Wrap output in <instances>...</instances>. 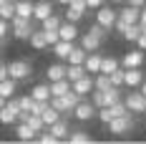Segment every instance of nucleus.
I'll list each match as a JSON object with an SVG mask.
<instances>
[{"label":"nucleus","mask_w":146,"mask_h":144,"mask_svg":"<svg viewBox=\"0 0 146 144\" xmlns=\"http://www.w3.org/2000/svg\"><path fill=\"white\" fill-rule=\"evenodd\" d=\"M5 101H8V99H5V96H0V109L5 106Z\"/></svg>","instance_id":"47"},{"label":"nucleus","mask_w":146,"mask_h":144,"mask_svg":"<svg viewBox=\"0 0 146 144\" xmlns=\"http://www.w3.org/2000/svg\"><path fill=\"white\" fill-rule=\"evenodd\" d=\"M40 116H43V121H45V127H50V124H53V121H58L60 116V111L58 109H56V106H53V104H48V106H45L43 111H40Z\"/></svg>","instance_id":"26"},{"label":"nucleus","mask_w":146,"mask_h":144,"mask_svg":"<svg viewBox=\"0 0 146 144\" xmlns=\"http://www.w3.org/2000/svg\"><path fill=\"white\" fill-rule=\"evenodd\" d=\"M63 18H66V20H71V23H78V20L83 18V13H78V10H73L71 5H66V13H63Z\"/></svg>","instance_id":"35"},{"label":"nucleus","mask_w":146,"mask_h":144,"mask_svg":"<svg viewBox=\"0 0 146 144\" xmlns=\"http://www.w3.org/2000/svg\"><path fill=\"white\" fill-rule=\"evenodd\" d=\"M71 91V81L68 78H58V81H50V96H63Z\"/></svg>","instance_id":"22"},{"label":"nucleus","mask_w":146,"mask_h":144,"mask_svg":"<svg viewBox=\"0 0 146 144\" xmlns=\"http://www.w3.org/2000/svg\"><path fill=\"white\" fill-rule=\"evenodd\" d=\"M144 129H146V124H144Z\"/></svg>","instance_id":"51"},{"label":"nucleus","mask_w":146,"mask_h":144,"mask_svg":"<svg viewBox=\"0 0 146 144\" xmlns=\"http://www.w3.org/2000/svg\"><path fill=\"white\" fill-rule=\"evenodd\" d=\"M123 76H126V68H121V66H118L113 73H108V78H111L113 86H123Z\"/></svg>","instance_id":"33"},{"label":"nucleus","mask_w":146,"mask_h":144,"mask_svg":"<svg viewBox=\"0 0 146 144\" xmlns=\"http://www.w3.org/2000/svg\"><path fill=\"white\" fill-rule=\"evenodd\" d=\"M139 23H141V28H146V8H141V15H139Z\"/></svg>","instance_id":"43"},{"label":"nucleus","mask_w":146,"mask_h":144,"mask_svg":"<svg viewBox=\"0 0 146 144\" xmlns=\"http://www.w3.org/2000/svg\"><path fill=\"white\" fill-rule=\"evenodd\" d=\"M45 33V41H48V46H56L60 41V35H58V30H43Z\"/></svg>","instance_id":"38"},{"label":"nucleus","mask_w":146,"mask_h":144,"mask_svg":"<svg viewBox=\"0 0 146 144\" xmlns=\"http://www.w3.org/2000/svg\"><path fill=\"white\" fill-rule=\"evenodd\" d=\"M50 48H53V56L58 58V61H68V53L73 51V41H63V38H60L58 43L50 46Z\"/></svg>","instance_id":"15"},{"label":"nucleus","mask_w":146,"mask_h":144,"mask_svg":"<svg viewBox=\"0 0 146 144\" xmlns=\"http://www.w3.org/2000/svg\"><path fill=\"white\" fill-rule=\"evenodd\" d=\"M58 35L63 41H76V38H78V25L63 18V23H60V28H58Z\"/></svg>","instance_id":"14"},{"label":"nucleus","mask_w":146,"mask_h":144,"mask_svg":"<svg viewBox=\"0 0 146 144\" xmlns=\"http://www.w3.org/2000/svg\"><path fill=\"white\" fill-rule=\"evenodd\" d=\"M118 66H121V61L113 58V56H103L101 58V73H113Z\"/></svg>","instance_id":"30"},{"label":"nucleus","mask_w":146,"mask_h":144,"mask_svg":"<svg viewBox=\"0 0 146 144\" xmlns=\"http://www.w3.org/2000/svg\"><path fill=\"white\" fill-rule=\"evenodd\" d=\"M86 66H83V63H68V71H66V78H68V81H78V78H81V76H86Z\"/></svg>","instance_id":"23"},{"label":"nucleus","mask_w":146,"mask_h":144,"mask_svg":"<svg viewBox=\"0 0 146 144\" xmlns=\"http://www.w3.org/2000/svg\"><path fill=\"white\" fill-rule=\"evenodd\" d=\"M136 48L146 51V28H141V35H139V41H136Z\"/></svg>","instance_id":"40"},{"label":"nucleus","mask_w":146,"mask_h":144,"mask_svg":"<svg viewBox=\"0 0 146 144\" xmlns=\"http://www.w3.org/2000/svg\"><path fill=\"white\" fill-rule=\"evenodd\" d=\"M86 56H88V51L83 46H73V51L68 53V63H83Z\"/></svg>","instance_id":"31"},{"label":"nucleus","mask_w":146,"mask_h":144,"mask_svg":"<svg viewBox=\"0 0 146 144\" xmlns=\"http://www.w3.org/2000/svg\"><path fill=\"white\" fill-rule=\"evenodd\" d=\"M18 111H20V101L15 99H8L5 101V106L0 109V124L3 127H10V124H15L18 121Z\"/></svg>","instance_id":"5"},{"label":"nucleus","mask_w":146,"mask_h":144,"mask_svg":"<svg viewBox=\"0 0 146 144\" xmlns=\"http://www.w3.org/2000/svg\"><path fill=\"white\" fill-rule=\"evenodd\" d=\"M10 35V20L0 18V38H8Z\"/></svg>","instance_id":"39"},{"label":"nucleus","mask_w":146,"mask_h":144,"mask_svg":"<svg viewBox=\"0 0 146 144\" xmlns=\"http://www.w3.org/2000/svg\"><path fill=\"white\" fill-rule=\"evenodd\" d=\"M123 104L131 114H146V96L139 91V88H129L123 94Z\"/></svg>","instance_id":"3"},{"label":"nucleus","mask_w":146,"mask_h":144,"mask_svg":"<svg viewBox=\"0 0 146 144\" xmlns=\"http://www.w3.org/2000/svg\"><path fill=\"white\" fill-rule=\"evenodd\" d=\"M111 3H116V5H118V3H126V0H111Z\"/></svg>","instance_id":"49"},{"label":"nucleus","mask_w":146,"mask_h":144,"mask_svg":"<svg viewBox=\"0 0 146 144\" xmlns=\"http://www.w3.org/2000/svg\"><path fill=\"white\" fill-rule=\"evenodd\" d=\"M30 96L38 99V101H50V84H38V86H33Z\"/></svg>","instance_id":"27"},{"label":"nucleus","mask_w":146,"mask_h":144,"mask_svg":"<svg viewBox=\"0 0 146 144\" xmlns=\"http://www.w3.org/2000/svg\"><path fill=\"white\" fill-rule=\"evenodd\" d=\"M139 15H141V8H136V5H123L121 10H118V18L123 20V23H139Z\"/></svg>","instance_id":"13"},{"label":"nucleus","mask_w":146,"mask_h":144,"mask_svg":"<svg viewBox=\"0 0 146 144\" xmlns=\"http://www.w3.org/2000/svg\"><path fill=\"white\" fill-rule=\"evenodd\" d=\"M10 73H8V63H0V81H5Z\"/></svg>","instance_id":"42"},{"label":"nucleus","mask_w":146,"mask_h":144,"mask_svg":"<svg viewBox=\"0 0 146 144\" xmlns=\"http://www.w3.org/2000/svg\"><path fill=\"white\" fill-rule=\"evenodd\" d=\"M66 142H68V144H88V142H93V139H91V134H86V131H81V129H76V131H68Z\"/></svg>","instance_id":"28"},{"label":"nucleus","mask_w":146,"mask_h":144,"mask_svg":"<svg viewBox=\"0 0 146 144\" xmlns=\"http://www.w3.org/2000/svg\"><path fill=\"white\" fill-rule=\"evenodd\" d=\"M48 131H53V134H56L58 139H66V137H68V121H66V119L60 116L58 121H53V124L48 127Z\"/></svg>","instance_id":"25"},{"label":"nucleus","mask_w":146,"mask_h":144,"mask_svg":"<svg viewBox=\"0 0 146 144\" xmlns=\"http://www.w3.org/2000/svg\"><path fill=\"white\" fill-rule=\"evenodd\" d=\"M56 3H58V5H68L71 0H56Z\"/></svg>","instance_id":"46"},{"label":"nucleus","mask_w":146,"mask_h":144,"mask_svg":"<svg viewBox=\"0 0 146 144\" xmlns=\"http://www.w3.org/2000/svg\"><path fill=\"white\" fill-rule=\"evenodd\" d=\"M33 10H35V3H30V0H15V15H23V18L33 20Z\"/></svg>","instance_id":"20"},{"label":"nucleus","mask_w":146,"mask_h":144,"mask_svg":"<svg viewBox=\"0 0 146 144\" xmlns=\"http://www.w3.org/2000/svg\"><path fill=\"white\" fill-rule=\"evenodd\" d=\"M101 43H103L101 38H96V35L88 30V33H83V35H81V43H78V46H83L88 53H91V51H98V48H101Z\"/></svg>","instance_id":"19"},{"label":"nucleus","mask_w":146,"mask_h":144,"mask_svg":"<svg viewBox=\"0 0 146 144\" xmlns=\"http://www.w3.org/2000/svg\"><path fill=\"white\" fill-rule=\"evenodd\" d=\"M144 8H146V5H144Z\"/></svg>","instance_id":"52"},{"label":"nucleus","mask_w":146,"mask_h":144,"mask_svg":"<svg viewBox=\"0 0 146 144\" xmlns=\"http://www.w3.org/2000/svg\"><path fill=\"white\" fill-rule=\"evenodd\" d=\"M0 18H5V20H13L15 18V3L13 0H3L0 3Z\"/></svg>","instance_id":"32"},{"label":"nucleus","mask_w":146,"mask_h":144,"mask_svg":"<svg viewBox=\"0 0 146 144\" xmlns=\"http://www.w3.org/2000/svg\"><path fill=\"white\" fill-rule=\"evenodd\" d=\"M96 114H98V106L93 104V101H78V106L73 109V116L78 119V121H91V119H96Z\"/></svg>","instance_id":"6"},{"label":"nucleus","mask_w":146,"mask_h":144,"mask_svg":"<svg viewBox=\"0 0 146 144\" xmlns=\"http://www.w3.org/2000/svg\"><path fill=\"white\" fill-rule=\"evenodd\" d=\"M91 33H93V35H96V38H101V41H106V38H108V33H111V30L108 28H103L101 23H93V25H91Z\"/></svg>","instance_id":"34"},{"label":"nucleus","mask_w":146,"mask_h":144,"mask_svg":"<svg viewBox=\"0 0 146 144\" xmlns=\"http://www.w3.org/2000/svg\"><path fill=\"white\" fill-rule=\"evenodd\" d=\"M38 142H40V144H56V142H60V139L56 137V134H53V131H45V134L40 131V137H38Z\"/></svg>","instance_id":"36"},{"label":"nucleus","mask_w":146,"mask_h":144,"mask_svg":"<svg viewBox=\"0 0 146 144\" xmlns=\"http://www.w3.org/2000/svg\"><path fill=\"white\" fill-rule=\"evenodd\" d=\"M144 61H146V51L133 48V51H129V53H123L121 66H123V68H139V66H144Z\"/></svg>","instance_id":"8"},{"label":"nucleus","mask_w":146,"mask_h":144,"mask_svg":"<svg viewBox=\"0 0 146 144\" xmlns=\"http://www.w3.org/2000/svg\"><path fill=\"white\" fill-rule=\"evenodd\" d=\"M106 129H108V134H116V137H123V134L133 131V114L129 111V114H123V116H113L106 124Z\"/></svg>","instance_id":"2"},{"label":"nucleus","mask_w":146,"mask_h":144,"mask_svg":"<svg viewBox=\"0 0 146 144\" xmlns=\"http://www.w3.org/2000/svg\"><path fill=\"white\" fill-rule=\"evenodd\" d=\"M50 13H56V10H53V5H50L48 0H40V3H35V10H33V20H38V23H40V20H45V18H48Z\"/></svg>","instance_id":"17"},{"label":"nucleus","mask_w":146,"mask_h":144,"mask_svg":"<svg viewBox=\"0 0 146 144\" xmlns=\"http://www.w3.org/2000/svg\"><path fill=\"white\" fill-rule=\"evenodd\" d=\"M121 35H123V41L136 43V41H139V35H141V23H129V25H126V30H123Z\"/></svg>","instance_id":"24"},{"label":"nucleus","mask_w":146,"mask_h":144,"mask_svg":"<svg viewBox=\"0 0 146 144\" xmlns=\"http://www.w3.org/2000/svg\"><path fill=\"white\" fill-rule=\"evenodd\" d=\"M101 53H96V51H91V53H88L86 56V61H83V66H86V71L91 73V76H96V73L101 71Z\"/></svg>","instance_id":"16"},{"label":"nucleus","mask_w":146,"mask_h":144,"mask_svg":"<svg viewBox=\"0 0 146 144\" xmlns=\"http://www.w3.org/2000/svg\"><path fill=\"white\" fill-rule=\"evenodd\" d=\"M28 43L33 46L35 51H45V48H50V46H48V41H45L43 28H40V30H33V33H30V38H28Z\"/></svg>","instance_id":"18"},{"label":"nucleus","mask_w":146,"mask_h":144,"mask_svg":"<svg viewBox=\"0 0 146 144\" xmlns=\"http://www.w3.org/2000/svg\"><path fill=\"white\" fill-rule=\"evenodd\" d=\"M118 20V10H113V8H108V5H101L98 10H96V23H101L103 28H113Z\"/></svg>","instance_id":"7"},{"label":"nucleus","mask_w":146,"mask_h":144,"mask_svg":"<svg viewBox=\"0 0 146 144\" xmlns=\"http://www.w3.org/2000/svg\"><path fill=\"white\" fill-rule=\"evenodd\" d=\"M66 71H68V63H50V66H45L48 84L50 81H58V78H66Z\"/></svg>","instance_id":"12"},{"label":"nucleus","mask_w":146,"mask_h":144,"mask_svg":"<svg viewBox=\"0 0 146 144\" xmlns=\"http://www.w3.org/2000/svg\"><path fill=\"white\" fill-rule=\"evenodd\" d=\"M86 5H88V10H98L103 5V0H86Z\"/></svg>","instance_id":"41"},{"label":"nucleus","mask_w":146,"mask_h":144,"mask_svg":"<svg viewBox=\"0 0 146 144\" xmlns=\"http://www.w3.org/2000/svg\"><path fill=\"white\" fill-rule=\"evenodd\" d=\"M139 91H141V94H144V96H146V78H144V84L139 86Z\"/></svg>","instance_id":"45"},{"label":"nucleus","mask_w":146,"mask_h":144,"mask_svg":"<svg viewBox=\"0 0 146 144\" xmlns=\"http://www.w3.org/2000/svg\"><path fill=\"white\" fill-rule=\"evenodd\" d=\"M15 137L20 142H33V139H38V131L25 121H15Z\"/></svg>","instance_id":"11"},{"label":"nucleus","mask_w":146,"mask_h":144,"mask_svg":"<svg viewBox=\"0 0 146 144\" xmlns=\"http://www.w3.org/2000/svg\"><path fill=\"white\" fill-rule=\"evenodd\" d=\"M8 73H10V78H15V81H28L30 76H33V63L30 61H23V58L10 61L8 63Z\"/></svg>","instance_id":"4"},{"label":"nucleus","mask_w":146,"mask_h":144,"mask_svg":"<svg viewBox=\"0 0 146 144\" xmlns=\"http://www.w3.org/2000/svg\"><path fill=\"white\" fill-rule=\"evenodd\" d=\"M0 63H3V58H0Z\"/></svg>","instance_id":"50"},{"label":"nucleus","mask_w":146,"mask_h":144,"mask_svg":"<svg viewBox=\"0 0 146 144\" xmlns=\"http://www.w3.org/2000/svg\"><path fill=\"white\" fill-rule=\"evenodd\" d=\"M71 88L78 94V96H86V94H91V91L96 88V84H93V76H91V73L81 76L78 81H73V84H71Z\"/></svg>","instance_id":"10"},{"label":"nucleus","mask_w":146,"mask_h":144,"mask_svg":"<svg viewBox=\"0 0 146 144\" xmlns=\"http://www.w3.org/2000/svg\"><path fill=\"white\" fill-rule=\"evenodd\" d=\"M3 46H5V38H0V51H3Z\"/></svg>","instance_id":"48"},{"label":"nucleus","mask_w":146,"mask_h":144,"mask_svg":"<svg viewBox=\"0 0 146 144\" xmlns=\"http://www.w3.org/2000/svg\"><path fill=\"white\" fill-rule=\"evenodd\" d=\"M126 3H129V5H136V8H144L146 5V0H126Z\"/></svg>","instance_id":"44"},{"label":"nucleus","mask_w":146,"mask_h":144,"mask_svg":"<svg viewBox=\"0 0 146 144\" xmlns=\"http://www.w3.org/2000/svg\"><path fill=\"white\" fill-rule=\"evenodd\" d=\"M15 91H18V81L15 78H5V81H0V96H5V99H13Z\"/></svg>","instance_id":"21"},{"label":"nucleus","mask_w":146,"mask_h":144,"mask_svg":"<svg viewBox=\"0 0 146 144\" xmlns=\"http://www.w3.org/2000/svg\"><path fill=\"white\" fill-rule=\"evenodd\" d=\"M144 68L139 66V68H126V76H123V86L126 88H139L144 84Z\"/></svg>","instance_id":"9"},{"label":"nucleus","mask_w":146,"mask_h":144,"mask_svg":"<svg viewBox=\"0 0 146 144\" xmlns=\"http://www.w3.org/2000/svg\"><path fill=\"white\" fill-rule=\"evenodd\" d=\"M60 23H63V18H60L58 13H50L45 20H40V25H43V30H58Z\"/></svg>","instance_id":"29"},{"label":"nucleus","mask_w":146,"mask_h":144,"mask_svg":"<svg viewBox=\"0 0 146 144\" xmlns=\"http://www.w3.org/2000/svg\"><path fill=\"white\" fill-rule=\"evenodd\" d=\"M68 5H71L73 10H78V13H83V15L88 13V5H86V0H71Z\"/></svg>","instance_id":"37"},{"label":"nucleus","mask_w":146,"mask_h":144,"mask_svg":"<svg viewBox=\"0 0 146 144\" xmlns=\"http://www.w3.org/2000/svg\"><path fill=\"white\" fill-rule=\"evenodd\" d=\"M33 30H35V28H33L30 18H23V15H15L13 20H10V35H13L15 41H28Z\"/></svg>","instance_id":"1"}]
</instances>
